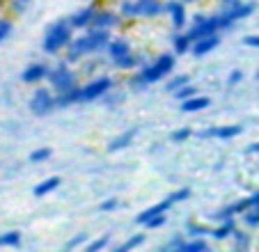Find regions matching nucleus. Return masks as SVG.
Returning <instances> with one entry per match:
<instances>
[{
  "instance_id": "f257e3e1",
  "label": "nucleus",
  "mask_w": 259,
  "mask_h": 252,
  "mask_svg": "<svg viewBox=\"0 0 259 252\" xmlns=\"http://www.w3.org/2000/svg\"><path fill=\"white\" fill-rule=\"evenodd\" d=\"M110 30H101V28H88L85 34L80 37H73L71 44L67 46V60L69 64H78L83 62L85 58H92V55H99L101 51H106L108 41H110Z\"/></svg>"
},
{
  "instance_id": "f03ea898",
  "label": "nucleus",
  "mask_w": 259,
  "mask_h": 252,
  "mask_svg": "<svg viewBox=\"0 0 259 252\" xmlns=\"http://www.w3.org/2000/svg\"><path fill=\"white\" fill-rule=\"evenodd\" d=\"M175 69V53H161L158 58H154L152 62H147L140 67V71L133 76V85L138 90L147 88V85H154V82L167 78Z\"/></svg>"
},
{
  "instance_id": "7ed1b4c3",
  "label": "nucleus",
  "mask_w": 259,
  "mask_h": 252,
  "mask_svg": "<svg viewBox=\"0 0 259 252\" xmlns=\"http://www.w3.org/2000/svg\"><path fill=\"white\" fill-rule=\"evenodd\" d=\"M117 12L124 21H140V19H158L165 14L163 0H119Z\"/></svg>"
},
{
  "instance_id": "20e7f679",
  "label": "nucleus",
  "mask_w": 259,
  "mask_h": 252,
  "mask_svg": "<svg viewBox=\"0 0 259 252\" xmlns=\"http://www.w3.org/2000/svg\"><path fill=\"white\" fill-rule=\"evenodd\" d=\"M71 39H73V28L69 23V19H60L49 25V30L44 34V41H41V51L46 55H58L62 51H67Z\"/></svg>"
},
{
  "instance_id": "39448f33",
  "label": "nucleus",
  "mask_w": 259,
  "mask_h": 252,
  "mask_svg": "<svg viewBox=\"0 0 259 252\" xmlns=\"http://www.w3.org/2000/svg\"><path fill=\"white\" fill-rule=\"evenodd\" d=\"M232 21L227 19L223 12H218V14H197L195 19H193V25L186 30V34L193 39V41H197V39L202 37H209V34H220L225 32V30L232 28Z\"/></svg>"
},
{
  "instance_id": "423d86ee",
  "label": "nucleus",
  "mask_w": 259,
  "mask_h": 252,
  "mask_svg": "<svg viewBox=\"0 0 259 252\" xmlns=\"http://www.w3.org/2000/svg\"><path fill=\"white\" fill-rule=\"evenodd\" d=\"M46 80H49L51 90H53L55 94H64L78 85V73L73 71L71 64H69L67 60H62V62H58L55 67H51Z\"/></svg>"
},
{
  "instance_id": "0eeeda50",
  "label": "nucleus",
  "mask_w": 259,
  "mask_h": 252,
  "mask_svg": "<svg viewBox=\"0 0 259 252\" xmlns=\"http://www.w3.org/2000/svg\"><path fill=\"white\" fill-rule=\"evenodd\" d=\"M115 90V78L110 76H101V78H92L90 82L80 85V103H92L97 99H103L108 92Z\"/></svg>"
},
{
  "instance_id": "6e6552de",
  "label": "nucleus",
  "mask_w": 259,
  "mask_h": 252,
  "mask_svg": "<svg viewBox=\"0 0 259 252\" xmlns=\"http://www.w3.org/2000/svg\"><path fill=\"white\" fill-rule=\"evenodd\" d=\"M28 106H30V112L37 117L49 115L51 110H55V92L51 88H34Z\"/></svg>"
},
{
  "instance_id": "1a4fd4ad",
  "label": "nucleus",
  "mask_w": 259,
  "mask_h": 252,
  "mask_svg": "<svg viewBox=\"0 0 259 252\" xmlns=\"http://www.w3.org/2000/svg\"><path fill=\"white\" fill-rule=\"evenodd\" d=\"M243 133V126L241 124H220V126H211V129H204V131H197V136L209 140V138H215V140H234Z\"/></svg>"
},
{
  "instance_id": "9d476101",
  "label": "nucleus",
  "mask_w": 259,
  "mask_h": 252,
  "mask_svg": "<svg viewBox=\"0 0 259 252\" xmlns=\"http://www.w3.org/2000/svg\"><path fill=\"white\" fill-rule=\"evenodd\" d=\"M124 23V16L119 14L117 10H108V7H99L97 16H94L92 25L90 28H101V30H117L119 25Z\"/></svg>"
},
{
  "instance_id": "9b49d317",
  "label": "nucleus",
  "mask_w": 259,
  "mask_h": 252,
  "mask_svg": "<svg viewBox=\"0 0 259 252\" xmlns=\"http://www.w3.org/2000/svg\"><path fill=\"white\" fill-rule=\"evenodd\" d=\"M99 7H101L99 3H88V5L80 7L78 12H73V14L69 16V23H71V28L73 30H88L90 25H92L94 16H97Z\"/></svg>"
},
{
  "instance_id": "f8f14e48",
  "label": "nucleus",
  "mask_w": 259,
  "mask_h": 252,
  "mask_svg": "<svg viewBox=\"0 0 259 252\" xmlns=\"http://www.w3.org/2000/svg\"><path fill=\"white\" fill-rule=\"evenodd\" d=\"M165 14L170 16L172 28H175L177 32H181V30H184V25H186V21H188L186 3H184V0H167V3H165Z\"/></svg>"
},
{
  "instance_id": "ddd939ff",
  "label": "nucleus",
  "mask_w": 259,
  "mask_h": 252,
  "mask_svg": "<svg viewBox=\"0 0 259 252\" xmlns=\"http://www.w3.org/2000/svg\"><path fill=\"white\" fill-rule=\"evenodd\" d=\"M49 71H51V67L46 62H32V64H28V67L23 69L21 80L28 82V85H39L41 80L49 78Z\"/></svg>"
},
{
  "instance_id": "4468645a",
  "label": "nucleus",
  "mask_w": 259,
  "mask_h": 252,
  "mask_svg": "<svg viewBox=\"0 0 259 252\" xmlns=\"http://www.w3.org/2000/svg\"><path fill=\"white\" fill-rule=\"evenodd\" d=\"M131 51H133L131 44H128L126 39H122V37H113L110 41H108V46H106V55H108V60H110V62L124 58V55L131 53Z\"/></svg>"
},
{
  "instance_id": "2eb2a0df",
  "label": "nucleus",
  "mask_w": 259,
  "mask_h": 252,
  "mask_svg": "<svg viewBox=\"0 0 259 252\" xmlns=\"http://www.w3.org/2000/svg\"><path fill=\"white\" fill-rule=\"evenodd\" d=\"M220 46V34H209V37H202L197 41H193V51L191 53L195 58H202V55H209L211 51H215Z\"/></svg>"
},
{
  "instance_id": "dca6fc26",
  "label": "nucleus",
  "mask_w": 259,
  "mask_h": 252,
  "mask_svg": "<svg viewBox=\"0 0 259 252\" xmlns=\"http://www.w3.org/2000/svg\"><path fill=\"white\" fill-rule=\"evenodd\" d=\"M170 206H172V199L165 197L163 202H156V204H152V206H147L145 211H140V214H138V218H136V223H138V225H145L147 220H152L154 216L167 214V211H170Z\"/></svg>"
},
{
  "instance_id": "f3484780",
  "label": "nucleus",
  "mask_w": 259,
  "mask_h": 252,
  "mask_svg": "<svg viewBox=\"0 0 259 252\" xmlns=\"http://www.w3.org/2000/svg\"><path fill=\"white\" fill-rule=\"evenodd\" d=\"M136 136H138V129L122 131L119 136H115L113 140L108 142V151H110V154H115V151H122V149H126V147H131L133 140H136Z\"/></svg>"
},
{
  "instance_id": "a211bd4d",
  "label": "nucleus",
  "mask_w": 259,
  "mask_h": 252,
  "mask_svg": "<svg viewBox=\"0 0 259 252\" xmlns=\"http://www.w3.org/2000/svg\"><path fill=\"white\" fill-rule=\"evenodd\" d=\"M60 184H62V179H60V177H49V179H41L39 184L32 188V195H34V197H49L51 193H55V190L60 188Z\"/></svg>"
},
{
  "instance_id": "6ab92c4d",
  "label": "nucleus",
  "mask_w": 259,
  "mask_h": 252,
  "mask_svg": "<svg viewBox=\"0 0 259 252\" xmlns=\"http://www.w3.org/2000/svg\"><path fill=\"white\" fill-rule=\"evenodd\" d=\"M223 14L227 16V19L232 21V23H239V21H243V19H248L250 14L254 12V5L252 3H241V5H236V7H232V10H220Z\"/></svg>"
},
{
  "instance_id": "aec40b11",
  "label": "nucleus",
  "mask_w": 259,
  "mask_h": 252,
  "mask_svg": "<svg viewBox=\"0 0 259 252\" xmlns=\"http://www.w3.org/2000/svg\"><path fill=\"white\" fill-rule=\"evenodd\" d=\"M211 106V99L209 97H200V94H193L191 99L181 101V112H200L204 108Z\"/></svg>"
},
{
  "instance_id": "412c9836",
  "label": "nucleus",
  "mask_w": 259,
  "mask_h": 252,
  "mask_svg": "<svg viewBox=\"0 0 259 252\" xmlns=\"http://www.w3.org/2000/svg\"><path fill=\"white\" fill-rule=\"evenodd\" d=\"M234 229H236L234 220H220V223L211 229V236H213L215 241H227V238H232Z\"/></svg>"
},
{
  "instance_id": "4be33fe9",
  "label": "nucleus",
  "mask_w": 259,
  "mask_h": 252,
  "mask_svg": "<svg viewBox=\"0 0 259 252\" xmlns=\"http://www.w3.org/2000/svg\"><path fill=\"white\" fill-rule=\"evenodd\" d=\"M140 62H142V60L131 51V53H126L124 58L115 60L113 67H115V69H119V71H133V69H140Z\"/></svg>"
},
{
  "instance_id": "5701e85b",
  "label": "nucleus",
  "mask_w": 259,
  "mask_h": 252,
  "mask_svg": "<svg viewBox=\"0 0 259 252\" xmlns=\"http://www.w3.org/2000/svg\"><path fill=\"white\" fill-rule=\"evenodd\" d=\"M172 51H175V55H186L193 51V39L188 37L186 32H179L175 37V41H172Z\"/></svg>"
},
{
  "instance_id": "b1692460",
  "label": "nucleus",
  "mask_w": 259,
  "mask_h": 252,
  "mask_svg": "<svg viewBox=\"0 0 259 252\" xmlns=\"http://www.w3.org/2000/svg\"><path fill=\"white\" fill-rule=\"evenodd\" d=\"M232 243H234V250L248 252L250 245H252V238H250V234L245 232V229H234V234H232Z\"/></svg>"
},
{
  "instance_id": "393cba45",
  "label": "nucleus",
  "mask_w": 259,
  "mask_h": 252,
  "mask_svg": "<svg viewBox=\"0 0 259 252\" xmlns=\"http://www.w3.org/2000/svg\"><path fill=\"white\" fill-rule=\"evenodd\" d=\"M209 250H211V245L206 241V236H200V238H191V241L186 238V243L181 245L179 252H209Z\"/></svg>"
},
{
  "instance_id": "a878e982",
  "label": "nucleus",
  "mask_w": 259,
  "mask_h": 252,
  "mask_svg": "<svg viewBox=\"0 0 259 252\" xmlns=\"http://www.w3.org/2000/svg\"><path fill=\"white\" fill-rule=\"evenodd\" d=\"M145 241H147L145 234H133V236H128L122 245L115 247V252H131V250H136V247H140Z\"/></svg>"
},
{
  "instance_id": "bb28decb",
  "label": "nucleus",
  "mask_w": 259,
  "mask_h": 252,
  "mask_svg": "<svg viewBox=\"0 0 259 252\" xmlns=\"http://www.w3.org/2000/svg\"><path fill=\"white\" fill-rule=\"evenodd\" d=\"M23 236H21L19 229H12V232L0 234V247H19Z\"/></svg>"
},
{
  "instance_id": "cd10ccee",
  "label": "nucleus",
  "mask_w": 259,
  "mask_h": 252,
  "mask_svg": "<svg viewBox=\"0 0 259 252\" xmlns=\"http://www.w3.org/2000/svg\"><path fill=\"white\" fill-rule=\"evenodd\" d=\"M241 223L250 229H257L259 227V204L257 206H250L245 214H241Z\"/></svg>"
},
{
  "instance_id": "c85d7f7f",
  "label": "nucleus",
  "mask_w": 259,
  "mask_h": 252,
  "mask_svg": "<svg viewBox=\"0 0 259 252\" xmlns=\"http://www.w3.org/2000/svg\"><path fill=\"white\" fill-rule=\"evenodd\" d=\"M186 236H188V238L211 236V227H206V225H200V223H191V225L186 227Z\"/></svg>"
},
{
  "instance_id": "c756f323",
  "label": "nucleus",
  "mask_w": 259,
  "mask_h": 252,
  "mask_svg": "<svg viewBox=\"0 0 259 252\" xmlns=\"http://www.w3.org/2000/svg\"><path fill=\"white\" fill-rule=\"evenodd\" d=\"M51 156H53L51 147H39V149H34L32 154L28 156V160L30 163H46V160H51Z\"/></svg>"
},
{
  "instance_id": "7c9ffc66",
  "label": "nucleus",
  "mask_w": 259,
  "mask_h": 252,
  "mask_svg": "<svg viewBox=\"0 0 259 252\" xmlns=\"http://www.w3.org/2000/svg\"><path fill=\"white\" fill-rule=\"evenodd\" d=\"M191 82V78H188V73H181V76H175V78H170V80L165 82V90L167 92H172L175 94L179 88H184V85H188Z\"/></svg>"
},
{
  "instance_id": "2f4dec72",
  "label": "nucleus",
  "mask_w": 259,
  "mask_h": 252,
  "mask_svg": "<svg viewBox=\"0 0 259 252\" xmlns=\"http://www.w3.org/2000/svg\"><path fill=\"white\" fill-rule=\"evenodd\" d=\"M191 136H193V129H188V126H181V129H177V131H172L170 140H172V142H177V145H181V142L191 140Z\"/></svg>"
},
{
  "instance_id": "473e14b6",
  "label": "nucleus",
  "mask_w": 259,
  "mask_h": 252,
  "mask_svg": "<svg viewBox=\"0 0 259 252\" xmlns=\"http://www.w3.org/2000/svg\"><path fill=\"white\" fill-rule=\"evenodd\" d=\"M108 243H110V236L94 238V241H90L88 245H85V252H101L103 247H108Z\"/></svg>"
},
{
  "instance_id": "72a5a7b5",
  "label": "nucleus",
  "mask_w": 259,
  "mask_h": 252,
  "mask_svg": "<svg viewBox=\"0 0 259 252\" xmlns=\"http://www.w3.org/2000/svg\"><path fill=\"white\" fill-rule=\"evenodd\" d=\"M12 30H14V23H12V19H5V16H3V19H0V44H3V41L10 37Z\"/></svg>"
},
{
  "instance_id": "f704fd0d",
  "label": "nucleus",
  "mask_w": 259,
  "mask_h": 252,
  "mask_svg": "<svg viewBox=\"0 0 259 252\" xmlns=\"http://www.w3.org/2000/svg\"><path fill=\"white\" fill-rule=\"evenodd\" d=\"M85 241H88V234H78V236H73V238H69L67 243H64V250H76V247H80V245H85Z\"/></svg>"
},
{
  "instance_id": "c9c22d12",
  "label": "nucleus",
  "mask_w": 259,
  "mask_h": 252,
  "mask_svg": "<svg viewBox=\"0 0 259 252\" xmlns=\"http://www.w3.org/2000/svg\"><path fill=\"white\" fill-rule=\"evenodd\" d=\"M167 197L172 199V204H179V202H186L188 197H191V188H179L175 190V193H170Z\"/></svg>"
},
{
  "instance_id": "e433bc0d",
  "label": "nucleus",
  "mask_w": 259,
  "mask_h": 252,
  "mask_svg": "<svg viewBox=\"0 0 259 252\" xmlns=\"http://www.w3.org/2000/svg\"><path fill=\"white\" fill-rule=\"evenodd\" d=\"M165 223H167V214H158V216H154L152 220H147L145 227L147 229H158V227H163Z\"/></svg>"
},
{
  "instance_id": "4c0bfd02",
  "label": "nucleus",
  "mask_w": 259,
  "mask_h": 252,
  "mask_svg": "<svg viewBox=\"0 0 259 252\" xmlns=\"http://www.w3.org/2000/svg\"><path fill=\"white\" fill-rule=\"evenodd\" d=\"M193 94H195V88H193L191 82H188V85H184V88H179L175 92V99H179V101H186V99H191Z\"/></svg>"
},
{
  "instance_id": "58836bf2",
  "label": "nucleus",
  "mask_w": 259,
  "mask_h": 252,
  "mask_svg": "<svg viewBox=\"0 0 259 252\" xmlns=\"http://www.w3.org/2000/svg\"><path fill=\"white\" fill-rule=\"evenodd\" d=\"M184 243H186V236H184V234H177V236H172V241L165 245V250H175V252H179Z\"/></svg>"
},
{
  "instance_id": "ea45409f",
  "label": "nucleus",
  "mask_w": 259,
  "mask_h": 252,
  "mask_svg": "<svg viewBox=\"0 0 259 252\" xmlns=\"http://www.w3.org/2000/svg\"><path fill=\"white\" fill-rule=\"evenodd\" d=\"M117 206H119V199H117V197H110V199H103V202L99 204V211L108 214V211H115Z\"/></svg>"
},
{
  "instance_id": "a19ab883",
  "label": "nucleus",
  "mask_w": 259,
  "mask_h": 252,
  "mask_svg": "<svg viewBox=\"0 0 259 252\" xmlns=\"http://www.w3.org/2000/svg\"><path fill=\"white\" fill-rule=\"evenodd\" d=\"M241 80H243V71H239V69H234V71L230 73V78H227V85H230V88H234V85H239Z\"/></svg>"
},
{
  "instance_id": "79ce46f5",
  "label": "nucleus",
  "mask_w": 259,
  "mask_h": 252,
  "mask_svg": "<svg viewBox=\"0 0 259 252\" xmlns=\"http://www.w3.org/2000/svg\"><path fill=\"white\" fill-rule=\"evenodd\" d=\"M243 44L248 46V49H259V34H248V37L243 39Z\"/></svg>"
},
{
  "instance_id": "37998d69",
  "label": "nucleus",
  "mask_w": 259,
  "mask_h": 252,
  "mask_svg": "<svg viewBox=\"0 0 259 252\" xmlns=\"http://www.w3.org/2000/svg\"><path fill=\"white\" fill-rule=\"evenodd\" d=\"M218 3H220V10H232V7L241 5L243 0H218Z\"/></svg>"
},
{
  "instance_id": "c03bdc74",
  "label": "nucleus",
  "mask_w": 259,
  "mask_h": 252,
  "mask_svg": "<svg viewBox=\"0 0 259 252\" xmlns=\"http://www.w3.org/2000/svg\"><path fill=\"white\" fill-rule=\"evenodd\" d=\"M248 151H250V154H259V142H254V145H250V147H248Z\"/></svg>"
},
{
  "instance_id": "a18cd8bd",
  "label": "nucleus",
  "mask_w": 259,
  "mask_h": 252,
  "mask_svg": "<svg viewBox=\"0 0 259 252\" xmlns=\"http://www.w3.org/2000/svg\"><path fill=\"white\" fill-rule=\"evenodd\" d=\"M184 3H186V5H193V3H197V0H184Z\"/></svg>"
},
{
  "instance_id": "49530a36",
  "label": "nucleus",
  "mask_w": 259,
  "mask_h": 252,
  "mask_svg": "<svg viewBox=\"0 0 259 252\" xmlns=\"http://www.w3.org/2000/svg\"><path fill=\"white\" fill-rule=\"evenodd\" d=\"M5 3H10V0H0V5H5Z\"/></svg>"
},
{
  "instance_id": "de8ad7c7",
  "label": "nucleus",
  "mask_w": 259,
  "mask_h": 252,
  "mask_svg": "<svg viewBox=\"0 0 259 252\" xmlns=\"http://www.w3.org/2000/svg\"><path fill=\"white\" fill-rule=\"evenodd\" d=\"M21 3H25V5H28V3H32V0H21Z\"/></svg>"
},
{
  "instance_id": "09e8293b",
  "label": "nucleus",
  "mask_w": 259,
  "mask_h": 252,
  "mask_svg": "<svg viewBox=\"0 0 259 252\" xmlns=\"http://www.w3.org/2000/svg\"><path fill=\"white\" fill-rule=\"evenodd\" d=\"M88 3H99V0H88Z\"/></svg>"
},
{
  "instance_id": "8fccbe9b",
  "label": "nucleus",
  "mask_w": 259,
  "mask_h": 252,
  "mask_svg": "<svg viewBox=\"0 0 259 252\" xmlns=\"http://www.w3.org/2000/svg\"><path fill=\"white\" fill-rule=\"evenodd\" d=\"M257 80H259V71H257Z\"/></svg>"
}]
</instances>
